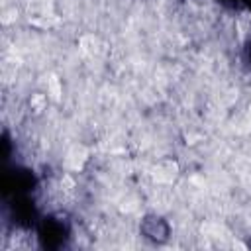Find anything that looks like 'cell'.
<instances>
[{"label":"cell","instance_id":"cell-1","mask_svg":"<svg viewBox=\"0 0 251 251\" xmlns=\"http://www.w3.org/2000/svg\"><path fill=\"white\" fill-rule=\"evenodd\" d=\"M143 231L147 237L153 239H165L169 235V226L161 218H147L143 224Z\"/></svg>","mask_w":251,"mask_h":251}]
</instances>
